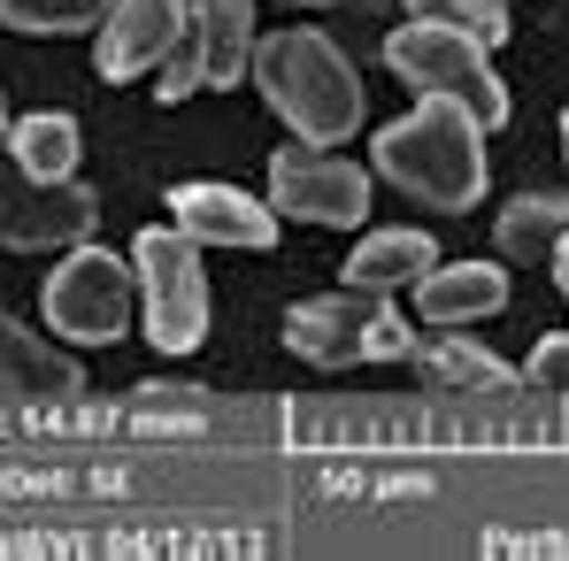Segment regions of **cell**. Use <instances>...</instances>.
<instances>
[{
    "mask_svg": "<svg viewBox=\"0 0 569 561\" xmlns=\"http://www.w3.org/2000/svg\"><path fill=\"white\" fill-rule=\"evenodd\" d=\"M284 347L316 370H355V362H400L408 354V323L392 315V300L370 284H339L316 300L284 308Z\"/></svg>",
    "mask_w": 569,
    "mask_h": 561,
    "instance_id": "3",
    "label": "cell"
},
{
    "mask_svg": "<svg viewBox=\"0 0 569 561\" xmlns=\"http://www.w3.org/2000/svg\"><path fill=\"white\" fill-rule=\"evenodd\" d=\"M186 16H192L186 0H116V8H108V23H100V78H108V86H123V78L154 70Z\"/></svg>",
    "mask_w": 569,
    "mask_h": 561,
    "instance_id": "11",
    "label": "cell"
},
{
    "mask_svg": "<svg viewBox=\"0 0 569 561\" xmlns=\"http://www.w3.org/2000/svg\"><path fill=\"white\" fill-rule=\"evenodd\" d=\"M523 384L531 392H569V331H547L523 362Z\"/></svg>",
    "mask_w": 569,
    "mask_h": 561,
    "instance_id": "21",
    "label": "cell"
},
{
    "mask_svg": "<svg viewBox=\"0 0 569 561\" xmlns=\"http://www.w3.org/2000/svg\"><path fill=\"white\" fill-rule=\"evenodd\" d=\"M562 147H569V108H562Z\"/></svg>",
    "mask_w": 569,
    "mask_h": 561,
    "instance_id": "24",
    "label": "cell"
},
{
    "mask_svg": "<svg viewBox=\"0 0 569 561\" xmlns=\"http://www.w3.org/2000/svg\"><path fill=\"white\" fill-rule=\"evenodd\" d=\"M270 208L278 216H300V223H331V231H347V223H362L370 216V170H355V162H339V154H323V147H278L270 154Z\"/></svg>",
    "mask_w": 569,
    "mask_h": 561,
    "instance_id": "8",
    "label": "cell"
},
{
    "mask_svg": "<svg viewBox=\"0 0 569 561\" xmlns=\"http://www.w3.org/2000/svg\"><path fill=\"white\" fill-rule=\"evenodd\" d=\"M131 278H139V308H147V339L162 354H192L208 331V278H200V239L178 223H147L131 247Z\"/></svg>",
    "mask_w": 569,
    "mask_h": 561,
    "instance_id": "5",
    "label": "cell"
},
{
    "mask_svg": "<svg viewBox=\"0 0 569 561\" xmlns=\"http://www.w3.org/2000/svg\"><path fill=\"white\" fill-rule=\"evenodd\" d=\"M86 392L78 354L47 347L39 331H23L8 308H0V408H31V400H70Z\"/></svg>",
    "mask_w": 569,
    "mask_h": 561,
    "instance_id": "10",
    "label": "cell"
},
{
    "mask_svg": "<svg viewBox=\"0 0 569 561\" xmlns=\"http://www.w3.org/2000/svg\"><path fill=\"white\" fill-rule=\"evenodd\" d=\"M408 16L455 23V31H470L477 47H500L508 39V0H408Z\"/></svg>",
    "mask_w": 569,
    "mask_h": 561,
    "instance_id": "19",
    "label": "cell"
},
{
    "mask_svg": "<svg viewBox=\"0 0 569 561\" xmlns=\"http://www.w3.org/2000/svg\"><path fill=\"white\" fill-rule=\"evenodd\" d=\"M108 8L116 0H0V23L8 31H47V39H62V31H100L108 23Z\"/></svg>",
    "mask_w": 569,
    "mask_h": 561,
    "instance_id": "18",
    "label": "cell"
},
{
    "mask_svg": "<svg viewBox=\"0 0 569 561\" xmlns=\"http://www.w3.org/2000/svg\"><path fill=\"white\" fill-rule=\"evenodd\" d=\"M385 62H392V78H408L416 93H455L470 100V116L485 131H500L508 123V86H500V70H492V47H477L470 31H455V23H423V16H408L392 39H385Z\"/></svg>",
    "mask_w": 569,
    "mask_h": 561,
    "instance_id": "4",
    "label": "cell"
},
{
    "mask_svg": "<svg viewBox=\"0 0 569 561\" xmlns=\"http://www.w3.org/2000/svg\"><path fill=\"white\" fill-rule=\"evenodd\" d=\"M378 178L400 186L416 208L439 216H470L485 200V123L470 116V100L423 93L400 123L378 131Z\"/></svg>",
    "mask_w": 569,
    "mask_h": 561,
    "instance_id": "1",
    "label": "cell"
},
{
    "mask_svg": "<svg viewBox=\"0 0 569 561\" xmlns=\"http://www.w3.org/2000/svg\"><path fill=\"white\" fill-rule=\"evenodd\" d=\"M8 154H16L23 170H39V178H70V170H78V116L47 108V116L8 123Z\"/></svg>",
    "mask_w": 569,
    "mask_h": 561,
    "instance_id": "17",
    "label": "cell"
},
{
    "mask_svg": "<svg viewBox=\"0 0 569 561\" xmlns=\"http://www.w3.org/2000/svg\"><path fill=\"white\" fill-rule=\"evenodd\" d=\"M292 8H323V0H292Z\"/></svg>",
    "mask_w": 569,
    "mask_h": 561,
    "instance_id": "25",
    "label": "cell"
},
{
    "mask_svg": "<svg viewBox=\"0 0 569 561\" xmlns=\"http://www.w3.org/2000/svg\"><path fill=\"white\" fill-rule=\"evenodd\" d=\"M547 270L562 278V300H569V239H562V247H555V262H547Z\"/></svg>",
    "mask_w": 569,
    "mask_h": 561,
    "instance_id": "22",
    "label": "cell"
},
{
    "mask_svg": "<svg viewBox=\"0 0 569 561\" xmlns=\"http://www.w3.org/2000/svg\"><path fill=\"white\" fill-rule=\"evenodd\" d=\"M0 154H8V108H0Z\"/></svg>",
    "mask_w": 569,
    "mask_h": 561,
    "instance_id": "23",
    "label": "cell"
},
{
    "mask_svg": "<svg viewBox=\"0 0 569 561\" xmlns=\"http://www.w3.org/2000/svg\"><path fill=\"white\" fill-rule=\"evenodd\" d=\"M500 262H523V270H547L555 262V247L569 239V200L562 192H516L508 208H500Z\"/></svg>",
    "mask_w": 569,
    "mask_h": 561,
    "instance_id": "14",
    "label": "cell"
},
{
    "mask_svg": "<svg viewBox=\"0 0 569 561\" xmlns=\"http://www.w3.org/2000/svg\"><path fill=\"white\" fill-rule=\"evenodd\" d=\"M192 23H200V70H208V86H239L254 70V0H200Z\"/></svg>",
    "mask_w": 569,
    "mask_h": 561,
    "instance_id": "15",
    "label": "cell"
},
{
    "mask_svg": "<svg viewBox=\"0 0 569 561\" xmlns=\"http://www.w3.org/2000/svg\"><path fill=\"white\" fill-rule=\"evenodd\" d=\"M408 362H416V377H423L431 392H508V384H516V370H508L500 354L455 339L447 323H431V339H408Z\"/></svg>",
    "mask_w": 569,
    "mask_h": 561,
    "instance_id": "13",
    "label": "cell"
},
{
    "mask_svg": "<svg viewBox=\"0 0 569 561\" xmlns=\"http://www.w3.org/2000/svg\"><path fill=\"white\" fill-rule=\"evenodd\" d=\"M247 78L284 116V131L308 139V147H339L362 123V78L316 23H284L270 39H254V70Z\"/></svg>",
    "mask_w": 569,
    "mask_h": 561,
    "instance_id": "2",
    "label": "cell"
},
{
    "mask_svg": "<svg viewBox=\"0 0 569 561\" xmlns=\"http://www.w3.org/2000/svg\"><path fill=\"white\" fill-rule=\"evenodd\" d=\"M423 270H439V247H431V231H370L355 254H347V284H370V292H400V284H416Z\"/></svg>",
    "mask_w": 569,
    "mask_h": 561,
    "instance_id": "16",
    "label": "cell"
},
{
    "mask_svg": "<svg viewBox=\"0 0 569 561\" xmlns=\"http://www.w3.org/2000/svg\"><path fill=\"white\" fill-rule=\"evenodd\" d=\"M139 278L108 254V247H70V262L47 278V331H62L70 347H108L131 323Z\"/></svg>",
    "mask_w": 569,
    "mask_h": 561,
    "instance_id": "6",
    "label": "cell"
},
{
    "mask_svg": "<svg viewBox=\"0 0 569 561\" xmlns=\"http://www.w3.org/2000/svg\"><path fill=\"white\" fill-rule=\"evenodd\" d=\"M100 223V200L93 186L78 178H39L23 170L16 154H0V239L39 254V247H86Z\"/></svg>",
    "mask_w": 569,
    "mask_h": 561,
    "instance_id": "7",
    "label": "cell"
},
{
    "mask_svg": "<svg viewBox=\"0 0 569 561\" xmlns=\"http://www.w3.org/2000/svg\"><path fill=\"white\" fill-rule=\"evenodd\" d=\"M492 308H508V270L500 262H439V270L416 278V315L423 323L455 331V323H477Z\"/></svg>",
    "mask_w": 569,
    "mask_h": 561,
    "instance_id": "12",
    "label": "cell"
},
{
    "mask_svg": "<svg viewBox=\"0 0 569 561\" xmlns=\"http://www.w3.org/2000/svg\"><path fill=\"white\" fill-rule=\"evenodd\" d=\"M170 223L200 247H239V254H262L278 239V208L239 186H178L170 192Z\"/></svg>",
    "mask_w": 569,
    "mask_h": 561,
    "instance_id": "9",
    "label": "cell"
},
{
    "mask_svg": "<svg viewBox=\"0 0 569 561\" xmlns=\"http://www.w3.org/2000/svg\"><path fill=\"white\" fill-rule=\"evenodd\" d=\"M192 86H208V70H200V23H178V39L162 47V62H154V93L162 100H186Z\"/></svg>",
    "mask_w": 569,
    "mask_h": 561,
    "instance_id": "20",
    "label": "cell"
}]
</instances>
